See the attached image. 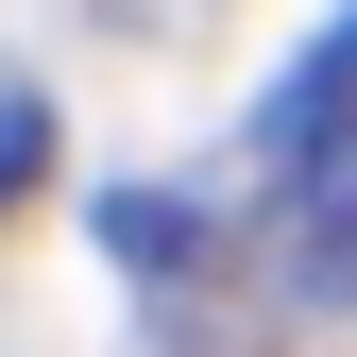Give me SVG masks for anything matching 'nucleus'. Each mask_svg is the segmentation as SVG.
<instances>
[{"label": "nucleus", "instance_id": "1", "mask_svg": "<svg viewBox=\"0 0 357 357\" xmlns=\"http://www.w3.org/2000/svg\"><path fill=\"white\" fill-rule=\"evenodd\" d=\"M273 255L306 306H357V17L306 52V85L273 102Z\"/></svg>", "mask_w": 357, "mask_h": 357}, {"label": "nucleus", "instance_id": "2", "mask_svg": "<svg viewBox=\"0 0 357 357\" xmlns=\"http://www.w3.org/2000/svg\"><path fill=\"white\" fill-rule=\"evenodd\" d=\"M34 170H52V102H34V85H0V204H17Z\"/></svg>", "mask_w": 357, "mask_h": 357}]
</instances>
